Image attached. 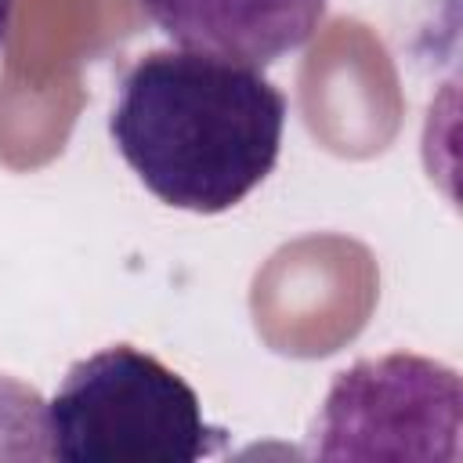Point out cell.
<instances>
[{"label":"cell","instance_id":"5","mask_svg":"<svg viewBox=\"0 0 463 463\" xmlns=\"http://www.w3.org/2000/svg\"><path fill=\"white\" fill-rule=\"evenodd\" d=\"M0 459H51L47 402L7 373H0Z\"/></svg>","mask_w":463,"mask_h":463},{"label":"cell","instance_id":"1","mask_svg":"<svg viewBox=\"0 0 463 463\" xmlns=\"http://www.w3.org/2000/svg\"><path fill=\"white\" fill-rule=\"evenodd\" d=\"M289 101L253 65L152 51L119 83L109 137L166 206L224 213L279 163Z\"/></svg>","mask_w":463,"mask_h":463},{"label":"cell","instance_id":"2","mask_svg":"<svg viewBox=\"0 0 463 463\" xmlns=\"http://www.w3.org/2000/svg\"><path fill=\"white\" fill-rule=\"evenodd\" d=\"M224 434L170 365L130 344L69 365L47 402L51 459L65 463H195L213 456Z\"/></svg>","mask_w":463,"mask_h":463},{"label":"cell","instance_id":"6","mask_svg":"<svg viewBox=\"0 0 463 463\" xmlns=\"http://www.w3.org/2000/svg\"><path fill=\"white\" fill-rule=\"evenodd\" d=\"M11 14H14V0H0V47L11 33Z\"/></svg>","mask_w":463,"mask_h":463},{"label":"cell","instance_id":"4","mask_svg":"<svg viewBox=\"0 0 463 463\" xmlns=\"http://www.w3.org/2000/svg\"><path fill=\"white\" fill-rule=\"evenodd\" d=\"M181 51L271 65L311 43L329 0H137Z\"/></svg>","mask_w":463,"mask_h":463},{"label":"cell","instance_id":"3","mask_svg":"<svg viewBox=\"0 0 463 463\" xmlns=\"http://www.w3.org/2000/svg\"><path fill=\"white\" fill-rule=\"evenodd\" d=\"M459 373L423 354H383L336 373L315 427L318 459H459Z\"/></svg>","mask_w":463,"mask_h":463}]
</instances>
